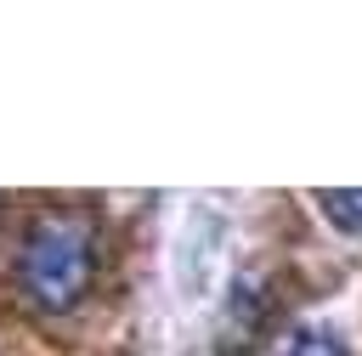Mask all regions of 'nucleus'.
Here are the masks:
<instances>
[{"instance_id":"nucleus-1","label":"nucleus","mask_w":362,"mask_h":356,"mask_svg":"<svg viewBox=\"0 0 362 356\" xmlns=\"http://www.w3.org/2000/svg\"><path fill=\"white\" fill-rule=\"evenodd\" d=\"M96 277V226L79 209H45L23 249H17V283L28 305L40 311H74Z\"/></svg>"},{"instance_id":"nucleus-2","label":"nucleus","mask_w":362,"mask_h":356,"mask_svg":"<svg viewBox=\"0 0 362 356\" xmlns=\"http://www.w3.org/2000/svg\"><path fill=\"white\" fill-rule=\"evenodd\" d=\"M272 316V299H266V283L260 277H243L232 288V311H226V328H221V356H249L255 333L266 328Z\"/></svg>"},{"instance_id":"nucleus-3","label":"nucleus","mask_w":362,"mask_h":356,"mask_svg":"<svg viewBox=\"0 0 362 356\" xmlns=\"http://www.w3.org/2000/svg\"><path fill=\"white\" fill-rule=\"evenodd\" d=\"M317 209H322L339 232H362V192H339V186H328V192H317Z\"/></svg>"},{"instance_id":"nucleus-4","label":"nucleus","mask_w":362,"mask_h":356,"mask_svg":"<svg viewBox=\"0 0 362 356\" xmlns=\"http://www.w3.org/2000/svg\"><path fill=\"white\" fill-rule=\"evenodd\" d=\"M277 356H351V350H345V339L328 333V328H300Z\"/></svg>"}]
</instances>
